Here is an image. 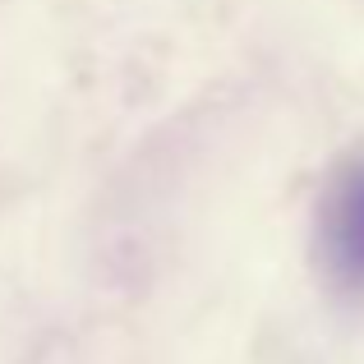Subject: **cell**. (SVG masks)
Instances as JSON below:
<instances>
[{
    "label": "cell",
    "instance_id": "obj_1",
    "mask_svg": "<svg viewBox=\"0 0 364 364\" xmlns=\"http://www.w3.org/2000/svg\"><path fill=\"white\" fill-rule=\"evenodd\" d=\"M318 263L337 291H364V157L346 161L323 189Z\"/></svg>",
    "mask_w": 364,
    "mask_h": 364
}]
</instances>
